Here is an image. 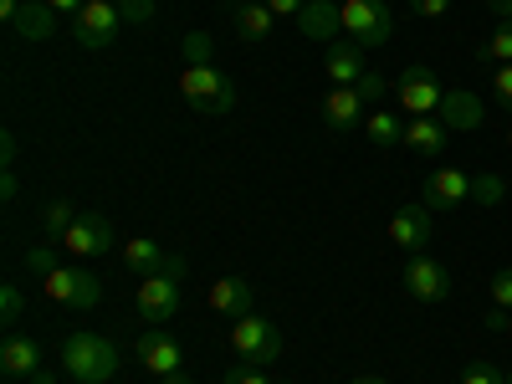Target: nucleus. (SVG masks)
Segmentation results:
<instances>
[{"instance_id": "1", "label": "nucleus", "mask_w": 512, "mask_h": 384, "mask_svg": "<svg viewBox=\"0 0 512 384\" xmlns=\"http://www.w3.org/2000/svg\"><path fill=\"white\" fill-rule=\"evenodd\" d=\"M118 349H113V338L103 333H72L67 344H62V374L77 379V384H108L118 374Z\"/></svg>"}, {"instance_id": "2", "label": "nucleus", "mask_w": 512, "mask_h": 384, "mask_svg": "<svg viewBox=\"0 0 512 384\" xmlns=\"http://www.w3.org/2000/svg\"><path fill=\"white\" fill-rule=\"evenodd\" d=\"M185 256H169V267L164 272H154V277H139V318H149V323H164V318H175L180 313V303H185Z\"/></svg>"}, {"instance_id": "3", "label": "nucleus", "mask_w": 512, "mask_h": 384, "mask_svg": "<svg viewBox=\"0 0 512 384\" xmlns=\"http://www.w3.org/2000/svg\"><path fill=\"white\" fill-rule=\"evenodd\" d=\"M344 31L349 41H359V47H384L395 31V6L390 0H344Z\"/></svg>"}, {"instance_id": "4", "label": "nucleus", "mask_w": 512, "mask_h": 384, "mask_svg": "<svg viewBox=\"0 0 512 384\" xmlns=\"http://www.w3.org/2000/svg\"><path fill=\"white\" fill-rule=\"evenodd\" d=\"M231 349H236V359H241V364L267 369V364L282 354V333H277V323L246 313V318H236V323H231Z\"/></svg>"}, {"instance_id": "5", "label": "nucleus", "mask_w": 512, "mask_h": 384, "mask_svg": "<svg viewBox=\"0 0 512 384\" xmlns=\"http://www.w3.org/2000/svg\"><path fill=\"white\" fill-rule=\"evenodd\" d=\"M118 31H123L118 0H88V6L72 16V36H77V47H88V52L113 47V36H118Z\"/></svg>"}, {"instance_id": "6", "label": "nucleus", "mask_w": 512, "mask_h": 384, "mask_svg": "<svg viewBox=\"0 0 512 384\" xmlns=\"http://www.w3.org/2000/svg\"><path fill=\"white\" fill-rule=\"evenodd\" d=\"M180 93L195 103V108H205V113H231L236 108V88L216 72V67H185L180 72Z\"/></svg>"}, {"instance_id": "7", "label": "nucleus", "mask_w": 512, "mask_h": 384, "mask_svg": "<svg viewBox=\"0 0 512 384\" xmlns=\"http://www.w3.org/2000/svg\"><path fill=\"white\" fill-rule=\"evenodd\" d=\"M395 93H400V108H405L410 118H431V113H441V98H446L441 77H436L431 67H405L400 82H395Z\"/></svg>"}, {"instance_id": "8", "label": "nucleus", "mask_w": 512, "mask_h": 384, "mask_svg": "<svg viewBox=\"0 0 512 384\" xmlns=\"http://www.w3.org/2000/svg\"><path fill=\"white\" fill-rule=\"evenodd\" d=\"M41 287H47V297L62 308H98L103 303V282L82 267H57L52 277H41Z\"/></svg>"}, {"instance_id": "9", "label": "nucleus", "mask_w": 512, "mask_h": 384, "mask_svg": "<svg viewBox=\"0 0 512 384\" xmlns=\"http://www.w3.org/2000/svg\"><path fill=\"white\" fill-rule=\"evenodd\" d=\"M431 236H436V210L425 205V200H420V205H400V210H395V221H390V241H395L400 251L425 256Z\"/></svg>"}, {"instance_id": "10", "label": "nucleus", "mask_w": 512, "mask_h": 384, "mask_svg": "<svg viewBox=\"0 0 512 384\" xmlns=\"http://www.w3.org/2000/svg\"><path fill=\"white\" fill-rule=\"evenodd\" d=\"M62 251H72V256H108L113 251V221L82 210V216L67 226V236H62Z\"/></svg>"}, {"instance_id": "11", "label": "nucleus", "mask_w": 512, "mask_h": 384, "mask_svg": "<svg viewBox=\"0 0 512 384\" xmlns=\"http://www.w3.org/2000/svg\"><path fill=\"white\" fill-rule=\"evenodd\" d=\"M405 292L415 297V303H446V297H451V272L436 262V256H410Z\"/></svg>"}, {"instance_id": "12", "label": "nucleus", "mask_w": 512, "mask_h": 384, "mask_svg": "<svg viewBox=\"0 0 512 384\" xmlns=\"http://www.w3.org/2000/svg\"><path fill=\"white\" fill-rule=\"evenodd\" d=\"M292 21H297V31H303L308 41H323V47H333L338 31H344V6H338V0H308V6L297 11Z\"/></svg>"}, {"instance_id": "13", "label": "nucleus", "mask_w": 512, "mask_h": 384, "mask_svg": "<svg viewBox=\"0 0 512 384\" xmlns=\"http://www.w3.org/2000/svg\"><path fill=\"white\" fill-rule=\"evenodd\" d=\"M420 195H425V205H431V210H451L461 200H472V175H461L456 164H441L436 175H425Z\"/></svg>"}, {"instance_id": "14", "label": "nucleus", "mask_w": 512, "mask_h": 384, "mask_svg": "<svg viewBox=\"0 0 512 384\" xmlns=\"http://www.w3.org/2000/svg\"><path fill=\"white\" fill-rule=\"evenodd\" d=\"M139 359H144V369L154 374V379H164V374H175L180 369V344H175V338H169L164 333V323H154L149 333H139Z\"/></svg>"}, {"instance_id": "15", "label": "nucleus", "mask_w": 512, "mask_h": 384, "mask_svg": "<svg viewBox=\"0 0 512 384\" xmlns=\"http://www.w3.org/2000/svg\"><path fill=\"white\" fill-rule=\"evenodd\" d=\"M323 72H328L333 88H354V82L369 72L364 67V47H359V41H333L328 57H323Z\"/></svg>"}, {"instance_id": "16", "label": "nucleus", "mask_w": 512, "mask_h": 384, "mask_svg": "<svg viewBox=\"0 0 512 384\" xmlns=\"http://www.w3.org/2000/svg\"><path fill=\"white\" fill-rule=\"evenodd\" d=\"M205 303L210 313H221V318H246L251 313V282L246 277H216L205 292Z\"/></svg>"}, {"instance_id": "17", "label": "nucleus", "mask_w": 512, "mask_h": 384, "mask_svg": "<svg viewBox=\"0 0 512 384\" xmlns=\"http://www.w3.org/2000/svg\"><path fill=\"white\" fill-rule=\"evenodd\" d=\"M364 108L369 103L359 98V88H328L323 103H318V113H323L328 128H359V118H369Z\"/></svg>"}, {"instance_id": "18", "label": "nucleus", "mask_w": 512, "mask_h": 384, "mask_svg": "<svg viewBox=\"0 0 512 384\" xmlns=\"http://www.w3.org/2000/svg\"><path fill=\"white\" fill-rule=\"evenodd\" d=\"M482 98L477 93H466V88H451L441 98V123L451 128V134H472V128H482Z\"/></svg>"}, {"instance_id": "19", "label": "nucleus", "mask_w": 512, "mask_h": 384, "mask_svg": "<svg viewBox=\"0 0 512 384\" xmlns=\"http://www.w3.org/2000/svg\"><path fill=\"white\" fill-rule=\"evenodd\" d=\"M0 369H6L11 379H36V374H41V349H36V338L11 333L6 344H0Z\"/></svg>"}, {"instance_id": "20", "label": "nucleus", "mask_w": 512, "mask_h": 384, "mask_svg": "<svg viewBox=\"0 0 512 384\" xmlns=\"http://www.w3.org/2000/svg\"><path fill=\"white\" fill-rule=\"evenodd\" d=\"M11 31L26 36V41H52V36H57V11L47 6V0H21Z\"/></svg>"}, {"instance_id": "21", "label": "nucleus", "mask_w": 512, "mask_h": 384, "mask_svg": "<svg viewBox=\"0 0 512 384\" xmlns=\"http://www.w3.org/2000/svg\"><path fill=\"white\" fill-rule=\"evenodd\" d=\"M123 267L134 272V277H154V272H164V267H169V256L159 251V241L134 236V241H123Z\"/></svg>"}, {"instance_id": "22", "label": "nucleus", "mask_w": 512, "mask_h": 384, "mask_svg": "<svg viewBox=\"0 0 512 384\" xmlns=\"http://www.w3.org/2000/svg\"><path fill=\"white\" fill-rule=\"evenodd\" d=\"M446 134H451V128L441 118H410L405 123V149L410 154H441L446 149Z\"/></svg>"}, {"instance_id": "23", "label": "nucleus", "mask_w": 512, "mask_h": 384, "mask_svg": "<svg viewBox=\"0 0 512 384\" xmlns=\"http://www.w3.org/2000/svg\"><path fill=\"white\" fill-rule=\"evenodd\" d=\"M277 26V16L267 11V0H251V6H236V36L241 41H267Z\"/></svg>"}, {"instance_id": "24", "label": "nucleus", "mask_w": 512, "mask_h": 384, "mask_svg": "<svg viewBox=\"0 0 512 384\" xmlns=\"http://www.w3.org/2000/svg\"><path fill=\"white\" fill-rule=\"evenodd\" d=\"M364 139H369L374 149H400V144H405V128H400L395 113H369V118H364Z\"/></svg>"}, {"instance_id": "25", "label": "nucleus", "mask_w": 512, "mask_h": 384, "mask_svg": "<svg viewBox=\"0 0 512 384\" xmlns=\"http://www.w3.org/2000/svg\"><path fill=\"white\" fill-rule=\"evenodd\" d=\"M477 62H487V67H502V62H512V16L482 41L477 47Z\"/></svg>"}, {"instance_id": "26", "label": "nucleus", "mask_w": 512, "mask_h": 384, "mask_svg": "<svg viewBox=\"0 0 512 384\" xmlns=\"http://www.w3.org/2000/svg\"><path fill=\"white\" fill-rule=\"evenodd\" d=\"M77 221V210H72V200H47V210H41V236H52L57 246H62V236H67V226Z\"/></svg>"}, {"instance_id": "27", "label": "nucleus", "mask_w": 512, "mask_h": 384, "mask_svg": "<svg viewBox=\"0 0 512 384\" xmlns=\"http://www.w3.org/2000/svg\"><path fill=\"white\" fill-rule=\"evenodd\" d=\"M57 267H62L57 241H41V246H31V251H26V272H31V277H52Z\"/></svg>"}, {"instance_id": "28", "label": "nucleus", "mask_w": 512, "mask_h": 384, "mask_svg": "<svg viewBox=\"0 0 512 384\" xmlns=\"http://www.w3.org/2000/svg\"><path fill=\"white\" fill-rule=\"evenodd\" d=\"M512 185H502V175H472V200L482 205H502Z\"/></svg>"}, {"instance_id": "29", "label": "nucleus", "mask_w": 512, "mask_h": 384, "mask_svg": "<svg viewBox=\"0 0 512 384\" xmlns=\"http://www.w3.org/2000/svg\"><path fill=\"white\" fill-rule=\"evenodd\" d=\"M180 52H185V67H205L210 52H216V41H210L205 31H190V36L180 41Z\"/></svg>"}, {"instance_id": "30", "label": "nucleus", "mask_w": 512, "mask_h": 384, "mask_svg": "<svg viewBox=\"0 0 512 384\" xmlns=\"http://www.w3.org/2000/svg\"><path fill=\"white\" fill-rule=\"evenodd\" d=\"M21 313H26V297H21V287H16V282H6V287H0V323L16 328V323H21Z\"/></svg>"}, {"instance_id": "31", "label": "nucleus", "mask_w": 512, "mask_h": 384, "mask_svg": "<svg viewBox=\"0 0 512 384\" xmlns=\"http://www.w3.org/2000/svg\"><path fill=\"white\" fill-rule=\"evenodd\" d=\"M507 374L502 369H492L487 359H477V364H466V374H461V384H502Z\"/></svg>"}, {"instance_id": "32", "label": "nucleus", "mask_w": 512, "mask_h": 384, "mask_svg": "<svg viewBox=\"0 0 512 384\" xmlns=\"http://www.w3.org/2000/svg\"><path fill=\"white\" fill-rule=\"evenodd\" d=\"M492 98L512 113V62H502V67L492 72Z\"/></svg>"}, {"instance_id": "33", "label": "nucleus", "mask_w": 512, "mask_h": 384, "mask_svg": "<svg viewBox=\"0 0 512 384\" xmlns=\"http://www.w3.org/2000/svg\"><path fill=\"white\" fill-rule=\"evenodd\" d=\"M354 88H359V98H364V103H379L384 93H390V82H384V77H374V72H364V77L354 82Z\"/></svg>"}, {"instance_id": "34", "label": "nucleus", "mask_w": 512, "mask_h": 384, "mask_svg": "<svg viewBox=\"0 0 512 384\" xmlns=\"http://www.w3.org/2000/svg\"><path fill=\"white\" fill-rule=\"evenodd\" d=\"M492 303L512 313V267H502V272L492 277Z\"/></svg>"}, {"instance_id": "35", "label": "nucleus", "mask_w": 512, "mask_h": 384, "mask_svg": "<svg viewBox=\"0 0 512 384\" xmlns=\"http://www.w3.org/2000/svg\"><path fill=\"white\" fill-rule=\"evenodd\" d=\"M118 11H123V26L128 21H149L154 16V0H118Z\"/></svg>"}, {"instance_id": "36", "label": "nucleus", "mask_w": 512, "mask_h": 384, "mask_svg": "<svg viewBox=\"0 0 512 384\" xmlns=\"http://www.w3.org/2000/svg\"><path fill=\"white\" fill-rule=\"evenodd\" d=\"M226 384H272V379H267L262 369H256V364H241V369H231V374H226Z\"/></svg>"}, {"instance_id": "37", "label": "nucleus", "mask_w": 512, "mask_h": 384, "mask_svg": "<svg viewBox=\"0 0 512 384\" xmlns=\"http://www.w3.org/2000/svg\"><path fill=\"white\" fill-rule=\"evenodd\" d=\"M410 6H415V16L436 21V16H446V11H451V0H410Z\"/></svg>"}, {"instance_id": "38", "label": "nucleus", "mask_w": 512, "mask_h": 384, "mask_svg": "<svg viewBox=\"0 0 512 384\" xmlns=\"http://www.w3.org/2000/svg\"><path fill=\"white\" fill-rule=\"evenodd\" d=\"M303 6H308V0H267V11H272L277 21H282V16H297Z\"/></svg>"}, {"instance_id": "39", "label": "nucleus", "mask_w": 512, "mask_h": 384, "mask_svg": "<svg viewBox=\"0 0 512 384\" xmlns=\"http://www.w3.org/2000/svg\"><path fill=\"white\" fill-rule=\"evenodd\" d=\"M0 159H6V169H16V134H0Z\"/></svg>"}, {"instance_id": "40", "label": "nucleus", "mask_w": 512, "mask_h": 384, "mask_svg": "<svg viewBox=\"0 0 512 384\" xmlns=\"http://www.w3.org/2000/svg\"><path fill=\"white\" fill-rule=\"evenodd\" d=\"M507 318H512V313L492 303V313H487V328H492V333H507Z\"/></svg>"}, {"instance_id": "41", "label": "nucleus", "mask_w": 512, "mask_h": 384, "mask_svg": "<svg viewBox=\"0 0 512 384\" xmlns=\"http://www.w3.org/2000/svg\"><path fill=\"white\" fill-rule=\"evenodd\" d=\"M47 6H52L57 16H77L82 6H88V0H47Z\"/></svg>"}, {"instance_id": "42", "label": "nucleus", "mask_w": 512, "mask_h": 384, "mask_svg": "<svg viewBox=\"0 0 512 384\" xmlns=\"http://www.w3.org/2000/svg\"><path fill=\"white\" fill-rule=\"evenodd\" d=\"M16 195H21V185H16V175L6 169V175H0V200H16Z\"/></svg>"}, {"instance_id": "43", "label": "nucleus", "mask_w": 512, "mask_h": 384, "mask_svg": "<svg viewBox=\"0 0 512 384\" xmlns=\"http://www.w3.org/2000/svg\"><path fill=\"white\" fill-rule=\"evenodd\" d=\"M16 11H21V0H0V21H16Z\"/></svg>"}, {"instance_id": "44", "label": "nucleus", "mask_w": 512, "mask_h": 384, "mask_svg": "<svg viewBox=\"0 0 512 384\" xmlns=\"http://www.w3.org/2000/svg\"><path fill=\"white\" fill-rule=\"evenodd\" d=\"M487 6H492V11H497V16H502V21H507V16H512V0H487Z\"/></svg>"}, {"instance_id": "45", "label": "nucleus", "mask_w": 512, "mask_h": 384, "mask_svg": "<svg viewBox=\"0 0 512 384\" xmlns=\"http://www.w3.org/2000/svg\"><path fill=\"white\" fill-rule=\"evenodd\" d=\"M159 384H190V374H185V369H175V374H164Z\"/></svg>"}, {"instance_id": "46", "label": "nucleus", "mask_w": 512, "mask_h": 384, "mask_svg": "<svg viewBox=\"0 0 512 384\" xmlns=\"http://www.w3.org/2000/svg\"><path fill=\"white\" fill-rule=\"evenodd\" d=\"M349 384H390V379H379V374H359V379H349Z\"/></svg>"}, {"instance_id": "47", "label": "nucleus", "mask_w": 512, "mask_h": 384, "mask_svg": "<svg viewBox=\"0 0 512 384\" xmlns=\"http://www.w3.org/2000/svg\"><path fill=\"white\" fill-rule=\"evenodd\" d=\"M31 384H57V379H52V374H47V369H41V374H36V379H31Z\"/></svg>"}, {"instance_id": "48", "label": "nucleus", "mask_w": 512, "mask_h": 384, "mask_svg": "<svg viewBox=\"0 0 512 384\" xmlns=\"http://www.w3.org/2000/svg\"><path fill=\"white\" fill-rule=\"evenodd\" d=\"M507 149H512V123H507Z\"/></svg>"}, {"instance_id": "49", "label": "nucleus", "mask_w": 512, "mask_h": 384, "mask_svg": "<svg viewBox=\"0 0 512 384\" xmlns=\"http://www.w3.org/2000/svg\"><path fill=\"white\" fill-rule=\"evenodd\" d=\"M507 338H512V318H507Z\"/></svg>"}, {"instance_id": "50", "label": "nucleus", "mask_w": 512, "mask_h": 384, "mask_svg": "<svg viewBox=\"0 0 512 384\" xmlns=\"http://www.w3.org/2000/svg\"><path fill=\"white\" fill-rule=\"evenodd\" d=\"M236 6H251V0H236Z\"/></svg>"}, {"instance_id": "51", "label": "nucleus", "mask_w": 512, "mask_h": 384, "mask_svg": "<svg viewBox=\"0 0 512 384\" xmlns=\"http://www.w3.org/2000/svg\"><path fill=\"white\" fill-rule=\"evenodd\" d=\"M502 384H512V374H507V379H502Z\"/></svg>"}, {"instance_id": "52", "label": "nucleus", "mask_w": 512, "mask_h": 384, "mask_svg": "<svg viewBox=\"0 0 512 384\" xmlns=\"http://www.w3.org/2000/svg\"><path fill=\"white\" fill-rule=\"evenodd\" d=\"M338 6H344V0H338Z\"/></svg>"}]
</instances>
